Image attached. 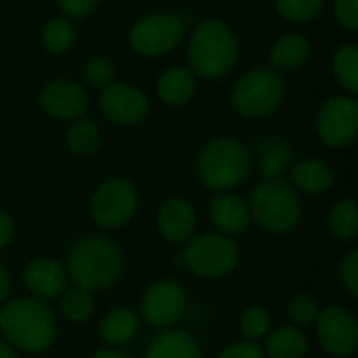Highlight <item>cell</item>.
<instances>
[{
	"label": "cell",
	"instance_id": "cell-41",
	"mask_svg": "<svg viewBox=\"0 0 358 358\" xmlns=\"http://www.w3.org/2000/svg\"><path fill=\"white\" fill-rule=\"evenodd\" d=\"M0 358H19L17 357V350L6 344V342H0Z\"/></svg>",
	"mask_w": 358,
	"mask_h": 358
},
{
	"label": "cell",
	"instance_id": "cell-20",
	"mask_svg": "<svg viewBox=\"0 0 358 358\" xmlns=\"http://www.w3.org/2000/svg\"><path fill=\"white\" fill-rule=\"evenodd\" d=\"M266 358H304L308 355V338L304 329L296 325H279L264 338Z\"/></svg>",
	"mask_w": 358,
	"mask_h": 358
},
{
	"label": "cell",
	"instance_id": "cell-4",
	"mask_svg": "<svg viewBox=\"0 0 358 358\" xmlns=\"http://www.w3.org/2000/svg\"><path fill=\"white\" fill-rule=\"evenodd\" d=\"M252 222L273 235L294 231L302 218V203L292 182L283 178H262L248 199Z\"/></svg>",
	"mask_w": 358,
	"mask_h": 358
},
{
	"label": "cell",
	"instance_id": "cell-1",
	"mask_svg": "<svg viewBox=\"0 0 358 358\" xmlns=\"http://www.w3.org/2000/svg\"><path fill=\"white\" fill-rule=\"evenodd\" d=\"M0 331L15 350L27 355L46 352L57 340V321L46 302L17 298L0 306Z\"/></svg>",
	"mask_w": 358,
	"mask_h": 358
},
{
	"label": "cell",
	"instance_id": "cell-24",
	"mask_svg": "<svg viewBox=\"0 0 358 358\" xmlns=\"http://www.w3.org/2000/svg\"><path fill=\"white\" fill-rule=\"evenodd\" d=\"M294 151L289 143L281 136H268L258 147V168L262 178H283L285 170L292 166Z\"/></svg>",
	"mask_w": 358,
	"mask_h": 358
},
{
	"label": "cell",
	"instance_id": "cell-36",
	"mask_svg": "<svg viewBox=\"0 0 358 358\" xmlns=\"http://www.w3.org/2000/svg\"><path fill=\"white\" fill-rule=\"evenodd\" d=\"M336 19L346 29H358V0H336Z\"/></svg>",
	"mask_w": 358,
	"mask_h": 358
},
{
	"label": "cell",
	"instance_id": "cell-22",
	"mask_svg": "<svg viewBox=\"0 0 358 358\" xmlns=\"http://www.w3.org/2000/svg\"><path fill=\"white\" fill-rule=\"evenodd\" d=\"M310 42L302 34H287L271 48V63L277 71H296L310 59Z\"/></svg>",
	"mask_w": 358,
	"mask_h": 358
},
{
	"label": "cell",
	"instance_id": "cell-31",
	"mask_svg": "<svg viewBox=\"0 0 358 358\" xmlns=\"http://www.w3.org/2000/svg\"><path fill=\"white\" fill-rule=\"evenodd\" d=\"M319 313H321L319 302L308 294H298L287 304V319L292 325H296L300 329L315 325L319 319Z\"/></svg>",
	"mask_w": 358,
	"mask_h": 358
},
{
	"label": "cell",
	"instance_id": "cell-40",
	"mask_svg": "<svg viewBox=\"0 0 358 358\" xmlns=\"http://www.w3.org/2000/svg\"><path fill=\"white\" fill-rule=\"evenodd\" d=\"M90 358H134L130 352H126L124 348H111V346H105L101 350H96Z\"/></svg>",
	"mask_w": 358,
	"mask_h": 358
},
{
	"label": "cell",
	"instance_id": "cell-9",
	"mask_svg": "<svg viewBox=\"0 0 358 358\" xmlns=\"http://www.w3.org/2000/svg\"><path fill=\"white\" fill-rule=\"evenodd\" d=\"M185 34V23L172 13H151L138 19L130 29V46L145 57L170 52Z\"/></svg>",
	"mask_w": 358,
	"mask_h": 358
},
{
	"label": "cell",
	"instance_id": "cell-17",
	"mask_svg": "<svg viewBox=\"0 0 358 358\" xmlns=\"http://www.w3.org/2000/svg\"><path fill=\"white\" fill-rule=\"evenodd\" d=\"M208 210H210V220H212L214 229L227 237L235 239L237 235L245 233L252 224L250 206L237 193H231V191L214 193Z\"/></svg>",
	"mask_w": 358,
	"mask_h": 358
},
{
	"label": "cell",
	"instance_id": "cell-12",
	"mask_svg": "<svg viewBox=\"0 0 358 358\" xmlns=\"http://www.w3.org/2000/svg\"><path fill=\"white\" fill-rule=\"evenodd\" d=\"M315 327H317V340L327 355L348 358L357 352L358 323L357 317L348 308L338 304L321 308Z\"/></svg>",
	"mask_w": 358,
	"mask_h": 358
},
{
	"label": "cell",
	"instance_id": "cell-14",
	"mask_svg": "<svg viewBox=\"0 0 358 358\" xmlns=\"http://www.w3.org/2000/svg\"><path fill=\"white\" fill-rule=\"evenodd\" d=\"M23 285L31 298L40 302L57 300L69 287V277L63 264L48 256H40L27 262L23 271Z\"/></svg>",
	"mask_w": 358,
	"mask_h": 358
},
{
	"label": "cell",
	"instance_id": "cell-25",
	"mask_svg": "<svg viewBox=\"0 0 358 358\" xmlns=\"http://www.w3.org/2000/svg\"><path fill=\"white\" fill-rule=\"evenodd\" d=\"M59 310H61V317L73 325L86 323L94 315L92 292H88L80 285H69L59 298Z\"/></svg>",
	"mask_w": 358,
	"mask_h": 358
},
{
	"label": "cell",
	"instance_id": "cell-19",
	"mask_svg": "<svg viewBox=\"0 0 358 358\" xmlns=\"http://www.w3.org/2000/svg\"><path fill=\"white\" fill-rule=\"evenodd\" d=\"M141 327V317L138 313L130 308H113L109 310L99 325V336L105 342V346L111 348H124L130 344Z\"/></svg>",
	"mask_w": 358,
	"mask_h": 358
},
{
	"label": "cell",
	"instance_id": "cell-27",
	"mask_svg": "<svg viewBox=\"0 0 358 358\" xmlns=\"http://www.w3.org/2000/svg\"><path fill=\"white\" fill-rule=\"evenodd\" d=\"M101 145V132L99 126L92 120L86 117H78L73 120L71 128L67 130V149L73 155L86 157L92 155Z\"/></svg>",
	"mask_w": 358,
	"mask_h": 358
},
{
	"label": "cell",
	"instance_id": "cell-16",
	"mask_svg": "<svg viewBox=\"0 0 358 358\" xmlns=\"http://www.w3.org/2000/svg\"><path fill=\"white\" fill-rule=\"evenodd\" d=\"M157 229L172 245H185L197 229L195 206L185 197H168L157 210Z\"/></svg>",
	"mask_w": 358,
	"mask_h": 358
},
{
	"label": "cell",
	"instance_id": "cell-10",
	"mask_svg": "<svg viewBox=\"0 0 358 358\" xmlns=\"http://www.w3.org/2000/svg\"><path fill=\"white\" fill-rule=\"evenodd\" d=\"M187 292L178 281H153L141 298V317L157 329L174 327L187 310Z\"/></svg>",
	"mask_w": 358,
	"mask_h": 358
},
{
	"label": "cell",
	"instance_id": "cell-3",
	"mask_svg": "<svg viewBox=\"0 0 358 358\" xmlns=\"http://www.w3.org/2000/svg\"><path fill=\"white\" fill-rule=\"evenodd\" d=\"M239 59L235 31L218 19L201 21L189 42V63L199 78L216 80L229 73Z\"/></svg>",
	"mask_w": 358,
	"mask_h": 358
},
{
	"label": "cell",
	"instance_id": "cell-6",
	"mask_svg": "<svg viewBox=\"0 0 358 358\" xmlns=\"http://www.w3.org/2000/svg\"><path fill=\"white\" fill-rule=\"evenodd\" d=\"M239 260L237 241L218 231L193 235L182 250L185 266L201 279H222L239 266Z\"/></svg>",
	"mask_w": 358,
	"mask_h": 358
},
{
	"label": "cell",
	"instance_id": "cell-15",
	"mask_svg": "<svg viewBox=\"0 0 358 358\" xmlns=\"http://www.w3.org/2000/svg\"><path fill=\"white\" fill-rule=\"evenodd\" d=\"M40 105L55 120H78L88 107V96L80 84L65 78H57L42 88Z\"/></svg>",
	"mask_w": 358,
	"mask_h": 358
},
{
	"label": "cell",
	"instance_id": "cell-39",
	"mask_svg": "<svg viewBox=\"0 0 358 358\" xmlns=\"http://www.w3.org/2000/svg\"><path fill=\"white\" fill-rule=\"evenodd\" d=\"M8 294H10V275H8L6 266L0 262V304L6 302Z\"/></svg>",
	"mask_w": 358,
	"mask_h": 358
},
{
	"label": "cell",
	"instance_id": "cell-8",
	"mask_svg": "<svg viewBox=\"0 0 358 358\" xmlns=\"http://www.w3.org/2000/svg\"><path fill=\"white\" fill-rule=\"evenodd\" d=\"M138 210V191L126 178H107L90 197V218L107 231L126 227Z\"/></svg>",
	"mask_w": 358,
	"mask_h": 358
},
{
	"label": "cell",
	"instance_id": "cell-7",
	"mask_svg": "<svg viewBox=\"0 0 358 358\" xmlns=\"http://www.w3.org/2000/svg\"><path fill=\"white\" fill-rule=\"evenodd\" d=\"M285 96V82L277 69L256 67L245 71L233 86L231 103L245 117L271 115Z\"/></svg>",
	"mask_w": 358,
	"mask_h": 358
},
{
	"label": "cell",
	"instance_id": "cell-28",
	"mask_svg": "<svg viewBox=\"0 0 358 358\" xmlns=\"http://www.w3.org/2000/svg\"><path fill=\"white\" fill-rule=\"evenodd\" d=\"M334 73L342 88L355 96L358 90V48L357 44H344L334 57Z\"/></svg>",
	"mask_w": 358,
	"mask_h": 358
},
{
	"label": "cell",
	"instance_id": "cell-38",
	"mask_svg": "<svg viewBox=\"0 0 358 358\" xmlns=\"http://www.w3.org/2000/svg\"><path fill=\"white\" fill-rule=\"evenodd\" d=\"M13 235H15V224H13V218L0 210V250L6 248L10 241H13Z\"/></svg>",
	"mask_w": 358,
	"mask_h": 358
},
{
	"label": "cell",
	"instance_id": "cell-5",
	"mask_svg": "<svg viewBox=\"0 0 358 358\" xmlns=\"http://www.w3.org/2000/svg\"><path fill=\"white\" fill-rule=\"evenodd\" d=\"M252 170V155L248 147L231 136L210 141L197 159L201 182L214 193H227L239 187Z\"/></svg>",
	"mask_w": 358,
	"mask_h": 358
},
{
	"label": "cell",
	"instance_id": "cell-23",
	"mask_svg": "<svg viewBox=\"0 0 358 358\" xmlns=\"http://www.w3.org/2000/svg\"><path fill=\"white\" fill-rule=\"evenodd\" d=\"M157 94L166 105L180 107L187 105L195 94V76L191 69L185 67H172L162 73L157 82Z\"/></svg>",
	"mask_w": 358,
	"mask_h": 358
},
{
	"label": "cell",
	"instance_id": "cell-26",
	"mask_svg": "<svg viewBox=\"0 0 358 358\" xmlns=\"http://www.w3.org/2000/svg\"><path fill=\"white\" fill-rule=\"evenodd\" d=\"M329 233L338 241H352L358 235V208L355 199H340L327 216Z\"/></svg>",
	"mask_w": 358,
	"mask_h": 358
},
{
	"label": "cell",
	"instance_id": "cell-35",
	"mask_svg": "<svg viewBox=\"0 0 358 358\" xmlns=\"http://www.w3.org/2000/svg\"><path fill=\"white\" fill-rule=\"evenodd\" d=\"M218 358H266L262 346H258V342H248V340H239L229 344Z\"/></svg>",
	"mask_w": 358,
	"mask_h": 358
},
{
	"label": "cell",
	"instance_id": "cell-18",
	"mask_svg": "<svg viewBox=\"0 0 358 358\" xmlns=\"http://www.w3.org/2000/svg\"><path fill=\"white\" fill-rule=\"evenodd\" d=\"M145 358H203V352L191 334L168 327L151 340Z\"/></svg>",
	"mask_w": 358,
	"mask_h": 358
},
{
	"label": "cell",
	"instance_id": "cell-13",
	"mask_svg": "<svg viewBox=\"0 0 358 358\" xmlns=\"http://www.w3.org/2000/svg\"><path fill=\"white\" fill-rule=\"evenodd\" d=\"M99 105L107 120L115 124H126V126L138 124L141 120H145L149 111L147 94L141 88L132 84H124V82H111L109 86H105L101 92Z\"/></svg>",
	"mask_w": 358,
	"mask_h": 358
},
{
	"label": "cell",
	"instance_id": "cell-29",
	"mask_svg": "<svg viewBox=\"0 0 358 358\" xmlns=\"http://www.w3.org/2000/svg\"><path fill=\"white\" fill-rule=\"evenodd\" d=\"M239 329H241V336L243 340L248 342H260L268 336V331L273 329V319H271V313L260 306V304H254V306H248L239 319Z\"/></svg>",
	"mask_w": 358,
	"mask_h": 358
},
{
	"label": "cell",
	"instance_id": "cell-34",
	"mask_svg": "<svg viewBox=\"0 0 358 358\" xmlns=\"http://www.w3.org/2000/svg\"><path fill=\"white\" fill-rule=\"evenodd\" d=\"M340 281H342L344 289H346L352 298H357L358 296V250L357 248H352V250L344 256V260H342V264H340Z\"/></svg>",
	"mask_w": 358,
	"mask_h": 358
},
{
	"label": "cell",
	"instance_id": "cell-21",
	"mask_svg": "<svg viewBox=\"0 0 358 358\" xmlns=\"http://www.w3.org/2000/svg\"><path fill=\"white\" fill-rule=\"evenodd\" d=\"M292 187L317 197L334 187V170L321 159H302L292 168Z\"/></svg>",
	"mask_w": 358,
	"mask_h": 358
},
{
	"label": "cell",
	"instance_id": "cell-33",
	"mask_svg": "<svg viewBox=\"0 0 358 358\" xmlns=\"http://www.w3.org/2000/svg\"><path fill=\"white\" fill-rule=\"evenodd\" d=\"M84 76L92 86H103L105 88V86H109L113 82L115 67L107 57H92V59L86 61Z\"/></svg>",
	"mask_w": 358,
	"mask_h": 358
},
{
	"label": "cell",
	"instance_id": "cell-37",
	"mask_svg": "<svg viewBox=\"0 0 358 358\" xmlns=\"http://www.w3.org/2000/svg\"><path fill=\"white\" fill-rule=\"evenodd\" d=\"M96 4H99V0H59L61 10L67 17H73V19L86 17Z\"/></svg>",
	"mask_w": 358,
	"mask_h": 358
},
{
	"label": "cell",
	"instance_id": "cell-2",
	"mask_svg": "<svg viewBox=\"0 0 358 358\" xmlns=\"http://www.w3.org/2000/svg\"><path fill=\"white\" fill-rule=\"evenodd\" d=\"M65 271L73 285L88 292H101L115 285L122 277L124 252L109 237L88 235L71 245Z\"/></svg>",
	"mask_w": 358,
	"mask_h": 358
},
{
	"label": "cell",
	"instance_id": "cell-32",
	"mask_svg": "<svg viewBox=\"0 0 358 358\" xmlns=\"http://www.w3.org/2000/svg\"><path fill=\"white\" fill-rule=\"evenodd\" d=\"M277 10L294 23L313 21L317 15H321L325 0H275Z\"/></svg>",
	"mask_w": 358,
	"mask_h": 358
},
{
	"label": "cell",
	"instance_id": "cell-30",
	"mask_svg": "<svg viewBox=\"0 0 358 358\" xmlns=\"http://www.w3.org/2000/svg\"><path fill=\"white\" fill-rule=\"evenodd\" d=\"M73 40H76L73 23L65 17H57V19L48 21L42 29V42L48 52L61 55V52L69 50Z\"/></svg>",
	"mask_w": 358,
	"mask_h": 358
},
{
	"label": "cell",
	"instance_id": "cell-11",
	"mask_svg": "<svg viewBox=\"0 0 358 358\" xmlns=\"http://www.w3.org/2000/svg\"><path fill=\"white\" fill-rule=\"evenodd\" d=\"M319 138L334 149L348 147L358 134V101L352 94H338L325 101L317 117Z\"/></svg>",
	"mask_w": 358,
	"mask_h": 358
}]
</instances>
